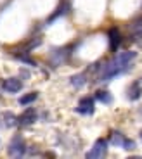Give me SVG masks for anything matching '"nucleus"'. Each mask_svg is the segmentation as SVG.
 Segmentation results:
<instances>
[{
    "label": "nucleus",
    "mask_w": 142,
    "mask_h": 159,
    "mask_svg": "<svg viewBox=\"0 0 142 159\" xmlns=\"http://www.w3.org/2000/svg\"><path fill=\"white\" fill-rule=\"evenodd\" d=\"M135 57H137V54L132 50H123L120 54H116L111 61L102 64L101 73H99V80L107 81V80H113L115 76H120L123 73H126L132 68V62L135 61Z\"/></svg>",
    "instance_id": "obj_1"
},
{
    "label": "nucleus",
    "mask_w": 142,
    "mask_h": 159,
    "mask_svg": "<svg viewBox=\"0 0 142 159\" xmlns=\"http://www.w3.org/2000/svg\"><path fill=\"white\" fill-rule=\"evenodd\" d=\"M109 143H113V145H116V147H121L125 149V151H134L135 149V142L130 139H126L123 133H120V131H113L109 137Z\"/></svg>",
    "instance_id": "obj_2"
},
{
    "label": "nucleus",
    "mask_w": 142,
    "mask_h": 159,
    "mask_svg": "<svg viewBox=\"0 0 142 159\" xmlns=\"http://www.w3.org/2000/svg\"><path fill=\"white\" fill-rule=\"evenodd\" d=\"M24 152H26V143H24V140L21 139V135H16L11 140L9 154H11L12 157H21V156H24Z\"/></svg>",
    "instance_id": "obj_3"
},
{
    "label": "nucleus",
    "mask_w": 142,
    "mask_h": 159,
    "mask_svg": "<svg viewBox=\"0 0 142 159\" xmlns=\"http://www.w3.org/2000/svg\"><path fill=\"white\" fill-rule=\"evenodd\" d=\"M107 151V140L104 139H99L97 142L94 143V147L87 152V159H99V157H104Z\"/></svg>",
    "instance_id": "obj_4"
},
{
    "label": "nucleus",
    "mask_w": 142,
    "mask_h": 159,
    "mask_svg": "<svg viewBox=\"0 0 142 159\" xmlns=\"http://www.w3.org/2000/svg\"><path fill=\"white\" fill-rule=\"evenodd\" d=\"M2 88L7 93H17V92L23 90V81L19 78H5L2 81Z\"/></svg>",
    "instance_id": "obj_5"
},
{
    "label": "nucleus",
    "mask_w": 142,
    "mask_h": 159,
    "mask_svg": "<svg viewBox=\"0 0 142 159\" xmlns=\"http://www.w3.org/2000/svg\"><path fill=\"white\" fill-rule=\"evenodd\" d=\"M94 104H95L94 97H83L78 102V106H76V112H80V114H92L95 109Z\"/></svg>",
    "instance_id": "obj_6"
},
{
    "label": "nucleus",
    "mask_w": 142,
    "mask_h": 159,
    "mask_svg": "<svg viewBox=\"0 0 142 159\" xmlns=\"http://www.w3.org/2000/svg\"><path fill=\"white\" fill-rule=\"evenodd\" d=\"M35 121H36V111L33 107H28L26 111L17 118V125H21V126H30V125H33Z\"/></svg>",
    "instance_id": "obj_7"
},
{
    "label": "nucleus",
    "mask_w": 142,
    "mask_h": 159,
    "mask_svg": "<svg viewBox=\"0 0 142 159\" xmlns=\"http://www.w3.org/2000/svg\"><path fill=\"white\" fill-rule=\"evenodd\" d=\"M107 38H109V48L113 52H116L120 48V45H121V33H120L118 28H111L109 31H107Z\"/></svg>",
    "instance_id": "obj_8"
},
{
    "label": "nucleus",
    "mask_w": 142,
    "mask_h": 159,
    "mask_svg": "<svg viewBox=\"0 0 142 159\" xmlns=\"http://www.w3.org/2000/svg\"><path fill=\"white\" fill-rule=\"evenodd\" d=\"M142 95V83L140 81H134V83L128 87V99L130 100H137Z\"/></svg>",
    "instance_id": "obj_9"
},
{
    "label": "nucleus",
    "mask_w": 142,
    "mask_h": 159,
    "mask_svg": "<svg viewBox=\"0 0 142 159\" xmlns=\"http://www.w3.org/2000/svg\"><path fill=\"white\" fill-rule=\"evenodd\" d=\"M95 99H97L99 102H102V104H111L113 102V97H111V93L107 90H99L97 93H95Z\"/></svg>",
    "instance_id": "obj_10"
},
{
    "label": "nucleus",
    "mask_w": 142,
    "mask_h": 159,
    "mask_svg": "<svg viewBox=\"0 0 142 159\" xmlns=\"http://www.w3.org/2000/svg\"><path fill=\"white\" fill-rule=\"evenodd\" d=\"M36 99H38V93H36V92H31V93H26V95L21 97V99H19V104H21V106H28V104L35 102Z\"/></svg>",
    "instance_id": "obj_11"
},
{
    "label": "nucleus",
    "mask_w": 142,
    "mask_h": 159,
    "mask_svg": "<svg viewBox=\"0 0 142 159\" xmlns=\"http://www.w3.org/2000/svg\"><path fill=\"white\" fill-rule=\"evenodd\" d=\"M64 12H68V4H66V2H64V4H61L59 7H57V11H55L50 17H49V19H47V23L50 24L52 21H54V19H57V17H59L61 14H64Z\"/></svg>",
    "instance_id": "obj_12"
},
{
    "label": "nucleus",
    "mask_w": 142,
    "mask_h": 159,
    "mask_svg": "<svg viewBox=\"0 0 142 159\" xmlns=\"http://www.w3.org/2000/svg\"><path fill=\"white\" fill-rule=\"evenodd\" d=\"M85 75H75V76H71V85L76 88H82L83 85H85Z\"/></svg>",
    "instance_id": "obj_13"
},
{
    "label": "nucleus",
    "mask_w": 142,
    "mask_h": 159,
    "mask_svg": "<svg viewBox=\"0 0 142 159\" xmlns=\"http://www.w3.org/2000/svg\"><path fill=\"white\" fill-rule=\"evenodd\" d=\"M5 125H7V126H12V125H17L16 116H14V114H11V112H9V114H5Z\"/></svg>",
    "instance_id": "obj_14"
},
{
    "label": "nucleus",
    "mask_w": 142,
    "mask_h": 159,
    "mask_svg": "<svg viewBox=\"0 0 142 159\" xmlns=\"http://www.w3.org/2000/svg\"><path fill=\"white\" fill-rule=\"evenodd\" d=\"M140 139H142V133H140Z\"/></svg>",
    "instance_id": "obj_15"
}]
</instances>
